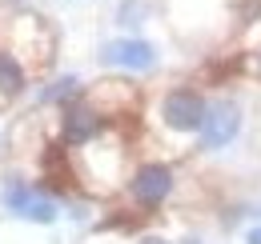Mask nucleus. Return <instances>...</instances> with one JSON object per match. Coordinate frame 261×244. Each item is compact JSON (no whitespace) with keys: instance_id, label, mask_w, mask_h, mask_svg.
<instances>
[{"instance_id":"1","label":"nucleus","mask_w":261,"mask_h":244,"mask_svg":"<svg viewBox=\"0 0 261 244\" xmlns=\"http://www.w3.org/2000/svg\"><path fill=\"white\" fill-rule=\"evenodd\" d=\"M68 156V176L76 184V192L93 196V200H105V196H117L125 188V176L137 160H129V144L125 136L117 132V124L109 132H100L97 140H89L85 148Z\"/></svg>"},{"instance_id":"2","label":"nucleus","mask_w":261,"mask_h":244,"mask_svg":"<svg viewBox=\"0 0 261 244\" xmlns=\"http://www.w3.org/2000/svg\"><path fill=\"white\" fill-rule=\"evenodd\" d=\"M65 196L53 184L29 180L20 172H4L0 176V216L20 220L29 228H57L65 220Z\"/></svg>"},{"instance_id":"3","label":"nucleus","mask_w":261,"mask_h":244,"mask_svg":"<svg viewBox=\"0 0 261 244\" xmlns=\"http://www.w3.org/2000/svg\"><path fill=\"white\" fill-rule=\"evenodd\" d=\"M177 188H181L177 164L161 160V156H145V160H137L129 168L121 196H125V208L133 216H145L149 220V216H161L177 200Z\"/></svg>"},{"instance_id":"4","label":"nucleus","mask_w":261,"mask_h":244,"mask_svg":"<svg viewBox=\"0 0 261 244\" xmlns=\"http://www.w3.org/2000/svg\"><path fill=\"white\" fill-rule=\"evenodd\" d=\"M205 112H209V96L193 84H177V88H165L161 100H157V108H153V116L161 124L165 132L173 136V140H189L197 132H201V120H205Z\"/></svg>"},{"instance_id":"5","label":"nucleus","mask_w":261,"mask_h":244,"mask_svg":"<svg viewBox=\"0 0 261 244\" xmlns=\"http://www.w3.org/2000/svg\"><path fill=\"white\" fill-rule=\"evenodd\" d=\"M241 128H245V108H241V100H237V96H213L193 148L201 156H217V152H225V148L237 144Z\"/></svg>"},{"instance_id":"6","label":"nucleus","mask_w":261,"mask_h":244,"mask_svg":"<svg viewBox=\"0 0 261 244\" xmlns=\"http://www.w3.org/2000/svg\"><path fill=\"white\" fill-rule=\"evenodd\" d=\"M109 128H113V120L100 112L97 104H89L81 96V100H72V104H65L57 112V148L61 152H76V148H85L89 140H97L100 132H109Z\"/></svg>"},{"instance_id":"7","label":"nucleus","mask_w":261,"mask_h":244,"mask_svg":"<svg viewBox=\"0 0 261 244\" xmlns=\"http://www.w3.org/2000/svg\"><path fill=\"white\" fill-rule=\"evenodd\" d=\"M97 60L105 64V68H113V72L145 76V72H157L161 48H157L149 36H129V32H121V36L105 40V44L97 48Z\"/></svg>"},{"instance_id":"8","label":"nucleus","mask_w":261,"mask_h":244,"mask_svg":"<svg viewBox=\"0 0 261 244\" xmlns=\"http://www.w3.org/2000/svg\"><path fill=\"white\" fill-rule=\"evenodd\" d=\"M8 48L29 64V68H44L48 56H53V48H57V40H53V28H48L40 16H16L12 44H8Z\"/></svg>"},{"instance_id":"9","label":"nucleus","mask_w":261,"mask_h":244,"mask_svg":"<svg viewBox=\"0 0 261 244\" xmlns=\"http://www.w3.org/2000/svg\"><path fill=\"white\" fill-rule=\"evenodd\" d=\"M85 100L97 104L109 120L129 116L133 108L141 104V96H137V88H133L129 80H100V84H93V88H85Z\"/></svg>"},{"instance_id":"10","label":"nucleus","mask_w":261,"mask_h":244,"mask_svg":"<svg viewBox=\"0 0 261 244\" xmlns=\"http://www.w3.org/2000/svg\"><path fill=\"white\" fill-rule=\"evenodd\" d=\"M33 84V68L20 60L8 44H0V100H20Z\"/></svg>"},{"instance_id":"11","label":"nucleus","mask_w":261,"mask_h":244,"mask_svg":"<svg viewBox=\"0 0 261 244\" xmlns=\"http://www.w3.org/2000/svg\"><path fill=\"white\" fill-rule=\"evenodd\" d=\"M85 96V80L76 76V72H65V76H53L44 88H40V96H36V104H44V108H65V104H72V100H81Z\"/></svg>"},{"instance_id":"12","label":"nucleus","mask_w":261,"mask_h":244,"mask_svg":"<svg viewBox=\"0 0 261 244\" xmlns=\"http://www.w3.org/2000/svg\"><path fill=\"white\" fill-rule=\"evenodd\" d=\"M153 8H157V0H117V8H113V24L125 28L129 36H141V28H145L149 16H153Z\"/></svg>"},{"instance_id":"13","label":"nucleus","mask_w":261,"mask_h":244,"mask_svg":"<svg viewBox=\"0 0 261 244\" xmlns=\"http://www.w3.org/2000/svg\"><path fill=\"white\" fill-rule=\"evenodd\" d=\"M133 244H177V236H169V232H161V228H145V232L133 236Z\"/></svg>"},{"instance_id":"14","label":"nucleus","mask_w":261,"mask_h":244,"mask_svg":"<svg viewBox=\"0 0 261 244\" xmlns=\"http://www.w3.org/2000/svg\"><path fill=\"white\" fill-rule=\"evenodd\" d=\"M241 244H261V220H249L245 232H241Z\"/></svg>"},{"instance_id":"15","label":"nucleus","mask_w":261,"mask_h":244,"mask_svg":"<svg viewBox=\"0 0 261 244\" xmlns=\"http://www.w3.org/2000/svg\"><path fill=\"white\" fill-rule=\"evenodd\" d=\"M177 244H205V236H197V232H185V236H177Z\"/></svg>"},{"instance_id":"16","label":"nucleus","mask_w":261,"mask_h":244,"mask_svg":"<svg viewBox=\"0 0 261 244\" xmlns=\"http://www.w3.org/2000/svg\"><path fill=\"white\" fill-rule=\"evenodd\" d=\"M253 76L261 80V52H257V60H253Z\"/></svg>"},{"instance_id":"17","label":"nucleus","mask_w":261,"mask_h":244,"mask_svg":"<svg viewBox=\"0 0 261 244\" xmlns=\"http://www.w3.org/2000/svg\"><path fill=\"white\" fill-rule=\"evenodd\" d=\"M4 148H8V140H4V128H0V156H4Z\"/></svg>"}]
</instances>
